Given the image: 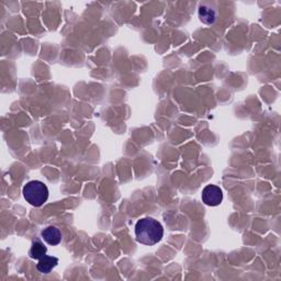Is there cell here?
<instances>
[{"mask_svg":"<svg viewBox=\"0 0 281 281\" xmlns=\"http://www.w3.org/2000/svg\"><path fill=\"white\" fill-rule=\"evenodd\" d=\"M42 238L48 245L56 246L62 242V233L56 226H48L41 232Z\"/></svg>","mask_w":281,"mask_h":281,"instance_id":"cell-5","label":"cell"},{"mask_svg":"<svg viewBox=\"0 0 281 281\" xmlns=\"http://www.w3.org/2000/svg\"><path fill=\"white\" fill-rule=\"evenodd\" d=\"M24 196L31 206L40 208L48 199V186L40 180L29 182L24 187Z\"/></svg>","mask_w":281,"mask_h":281,"instance_id":"cell-2","label":"cell"},{"mask_svg":"<svg viewBox=\"0 0 281 281\" xmlns=\"http://www.w3.org/2000/svg\"><path fill=\"white\" fill-rule=\"evenodd\" d=\"M58 265V257L46 255V256H43L41 260H38V262L36 264V269L41 274H48L52 272L53 269Z\"/></svg>","mask_w":281,"mask_h":281,"instance_id":"cell-6","label":"cell"},{"mask_svg":"<svg viewBox=\"0 0 281 281\" xmlns=\"http://www.w3.org/2000/svg\"><path fill=\"white\" fill-rule=\"evenodd\" d=\"M202 201L209 206H218L223 201V192L220 187L214 184H208L202 190Z\"/></svg>","mask_w":281,"mask_h":281,"instance_id":"cell-3","label":"cell"},{"mask_svg":"<svg viewBox=\"0 0 281 281\" xmlns=\"http://www.w3.org/2000/svg\"><path fill=\"white\" fill-rule=\"evenodd\" d=\"M198 14L200 21L208 26H211L214 24L218 18V14L216 9H213L209 4H206L200 6Z\"/></svg>","mask_w":281,"mask_h":281,"instance_id":"cell-4","label":"cell"},{"mask_svg":"<svg viewBox=\"0 0 281 281\" xmlns=\"http://www.w3.org/2000/svg\"><path fill=\"white\" fill-rule=\"evenodd\" d=\"M48 252V247L44 245L41 240H36L32 242V246L29 252V255L32 260H41Z\"/></svg>","mask_w":281,"mask_h":281,"instance_id":"cell-7","label":"cell"},{"mask_svg":"<svg viewBox=\"0 0 281 281\" xmlns=\"http://www.w3.org/2000/svg\"><path fill=\"white\" fill-rule=\"evenodd\" d=\"M136 236L138 243L153 246L162 240L164 236V228L162 224L153 218H143L136 226Z\"/></svg>","mask_w":281,"mask_h":281,"instance_id":"cell-1","label":"cell"}]
</instances>
